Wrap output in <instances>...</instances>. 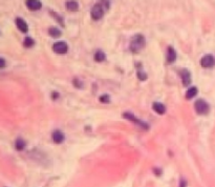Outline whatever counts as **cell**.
<instances>
[{
	"label": "cell",
	"instance_id": "cell-1",
	"mask_svg": "<svg viewBox=\"0 0 215 187\" xmlns=\"http://www.w3.org/2000/svg\"><path fill=\"white\" fill-rule=\"evenodd\" d=\"M145 46V38L142 35H136L133 39L131 40L130 43V49L133 53H139L142 51Z\"/></svg>",
	"mask_w": 215,
	"mask_h": 187
},
{
	"label": "cell",
	"instance_id": "cell-2",
	"mask_svg": "<svg viewBox=\"0 0 215 187\" xmlns=\"http://www.w3.org/2000/svg\"><path fill=\"white\" fill-rule=\"evenodd\" d=\"M103 3L104 2H100V3H97L95 7H92V17L95 19V20H99V19H101L102 17H103L105 11L108 9L109 3H107V2H105V4H103Z\"/></svg>",
	"mask_w": 215,
	"mask_h": 187
},
{
	"label": "cell",
	"instance_id": "cell-3",
	"mask_svg": "<svg viewBox=\"0 0 215 187\" xmlns=\"http://www.w3.org/2000/svg\"><path fill=\"white\" fill-rule=\"evenodd\" d=\"M194 107L197 114L200 115H205L209 112V104L205 100H203V99H198L196 102L194 103Z\"/></svg>",
	"mask_w": 215,
	"mask_h": 187
},
{
	"label": "cell",
	"instance_id": "cell-4",
	"mask_svg": "<svg viewBox=\"0 0 215 187\" xmlns=\"http://www.w3.org/2000/svg\"><path fill=\"white\" fill-rule=\"evenodd\" d=\"M53 49L55 53L57 54H60V55H63L65 54L66 52L68 51V46L67 44L64 42V41H59V42H56L53 46Z\"/></svg>",
	"mask_w": 215,
	"mask_h": 187
},
{
	"label": "cell",
	"instance_id": "cell-5",
	"mask_svg": "<svg viewBox=\"0 0 215 187\" xmlns=\"http://www.w3.org/2000/svg\"><path fill=\"white\" fill-rule=\"evenodd\" d=\"M214 63L215 60L213 56H211V55H206L200 60V64H202L203 67H212L214 65Z\"/></svg>",
	"mask_w": 215,
	"mask_h": 187
},
{
	"label": "cell",
	"instance_id": "cell-6",
	"mask_svg": "<svg viewBox=\"0 0 215 187\" xmlns=\"http://www.w3.org/2000/svg\"><path fill=\"white\" fill-rule=\"evenodd\" d=\"M123 117L125 118V119H128V120H130L132 121V122H134V123H137L140 126H143L144 128L147 129L148 128V126L145 124V123H143V122H141L140 120H137L136 117L133 116V114H130V112H124L123 114Z\"/></svg>",
	"mask_w": 215,
	"mask_h": 187
},
{
	"label": "cell",
	"instance_id": "cell-7",
	"mask_svg": "<svg viewBox=\"0 0 215 187\" xmlns=\"http://www.w3.org/2000/svg\"><path fill=\"white\" fill-rule=\"evenodd\" d=\"M16 25H17L18 30H20L22 33H26L27 31H29V26H27V23L22 18H20V17L16 18Z\"/></svg>",
	"mask_w": 215,
	"mask_h": 187
},
{
	"label": "cell",
	"instance_id": "cell-8",
	"mask_svg": "<svg viewBox=\"0 0 215 187\" xmlns=\"http://www.w3.org/2000/svg\"><path fill=\"white\" fill-rule=\"evenodd\" d=\"M181 80H183V84L185 86H188L190 82H191V74L186 68L181 71Z\"/></svg>",
	"mask_w": 215,
	"mask_h": 187
},
{
	"label": "cell",
	"instance_id": "cell-9",
	"mask_svg": "<svg viewBox=\"0 0 215 187\" xmlns=\"http://www.w3.org/2000/svg\"><path fill=\"white\" fill-rule=\"evenodd\" d=\"M41 5H42V3L40 1H38V0H29V1H26V7L31 11L40 10Z\"/></svg>",
	"mask_w": 215,
	"mask_h": 187
},
{
	"label": "cell",
	"instance_id": "cell-10",
	"mask_svg": "<svg viewBox=\"0 0 215 187\" xmlns=\"http://www.w3.org/2000/svg\"><path fill=\"white\" fill-rule=\"evenodd\" d=\"M64 139H65V136H64V134H63L62 131H60V130L54 131V134H53V140H54L55 143H58V144H60V143H62L63 141H64Z\"/></svg>",
	"mask_w": 215,
	"mask_h": 187
},
{
	"label": "cell",
	"instance_id": "cell-11",
	"mask_svg": "<svg viewBox=\"0 0 215 187\" xmlns=\"http://www.w3.org/2000/svg\"><path fill=\"white\" fill-rule=\"evenodd\" d=\"M175 59H176V53L174 49H173V48L170 46L167 51V61L169 63H172L175 61Z\"/></svg>",
	"mask_w": 215,
	"mask_h": 187
},
{
	"label": "cell",
	"instance_id": "cell-12",
	"mask_svg": "<svg viewBox=\"0 0 215 187\" xmlns=\"http://www.w3.org/2000/svg\"><path fill=\"white\" fill-rule=\"evenodd\" d=\"M153 109H154V112H158V114H159V115L165 114V112H166V107H165V105L162 103H159V102L153 103Z\"/></svg>",
	"mask_w": 215,
	"mask_h": 187
},
{
	"label": "cell",
	"instance_id": "cell-13",
	"mask_svg": "<svg viewBox=\"0 0 215 187\" xmlns=\"http://www.w3.org/2000/svg\"><path fill=\"white\" fill-rule=\"evenodd\" d=\"M66 7L70 12H77L79 9V4L77 1H67L66 2Z\"/></svg>",
	"mask_w": 215,
	"mask_h": 187
},
{
	"label": "cell",
	"instance_id": "cell-14",
	"mask_svg": "<svg viewBox=\"0 0 215 187\" xmlns=\"http://www.w3.org/2000/svg\"><path fill=\"white\" fill-rule=\"evenodd\" d=\"M197 95V89L195 86H192V87H190V89L187 90V93H186V98L187 99H191V98H193L195 97V96Z\"/></svg>",
	"mask_w": 215,
	"mask_h": 187
},
{
	"label": "cell",
	"instance_id": "cell-15",
	"mask_svg": "<svg viewBox=\"0 0 215 187\" xmlns=\"http://www.w3.org/2000/svg\"><path fill=\"white\" fill-rule=\"evenodd\" d=\"M48 34L52 36V37L54 38H58L61 36V31H60L59 29H57V27H51V29L48 30Z\"/></svg>",
	"mask_w": 215,
	"mask_h": 187
},
{
	"label": "cell",
	"instance_id": "cell-16",
	"mask_svg": "<svg viewBox=\"0 0 215 187\" xmlns=\"http://www.w3.org/2000/svg\"><path fill=\"white\" fill-rule=\"evenodd\" d=\"M25 145L26 144H25V142H24V140L21 139V138H18L17 140H16V142H15V147H16V149H17V150L24 149Z\"/></svg>",
	"mask_w": 215,
	"mask_h": 187
},
{
	"label": "cell",
	"instance_id": "cell-17",
	"mask_svg": "<svg viewBox=\"0 0 215 187\" xmlns=\"http://www.w3.org/2000/svg\"><path fill=\"white\" fill-rule=\"evenodd\" d=\"M106 59V55L103 53L102 51H98L97 53L95 54V60L97 62H102Z\"/></svg>",
	"mask_w": 215,
	"mask_h": 187
},
{
	"label": "cell",
	"instance_id": "cell-18",
	"mask_svg": "<svg viewBox=\"0 0 215 187\" xmlns=\"http://www.w3.org/2000/svg\"><path fill=\"white\" fill-rule=\"evenodd\" d=\"M23 44H24V46H26V48H31V46L35 44V41L33 40L31 37H26L25 39H24Z\"/></svg>",
	"mask_w": 215,
	"mask_h": 187
},
{
	"label": "cell",
	"instance_id": "cell-19",
	"mask_svg": "<svg viewBox=\"0 0 215 187\" xmlns=\"http://www.w3.org/2000/svg\"><path fill=\"white\" fill-rule=\"evenodd\" d=\"M137 78H139L140 80H146V79H147V75H146L144 71H137Z\"/></svg>",
	"mask_w": 215,
	"mask_h": 187
},
{
	"label": "cell",
	"instance_id": "cell-20",
	"mask_svg": "<svg viewBox=\"0 0 215 187\" xmlns=\"http://www.w3.org/2000/svg\"><path fill=\"white\" fill-rule=\"evenodd\" d=\"M100 101H101V102H103V103L109 102V96H107V95L101 96V97H100Z\"/></svg>",
	"mask_w": 215,
	"mask_h": 187
},
{
	"label": "cell",
	"instance_id": "cell-21",
	"mask_svg": "<svg viewBox=\"0 0 215 187\" xmlns=\"http://www.w3.org/2000/svg\"><path fill=\"white\" fill-rule=\"evenodd\" d=\"M5 65H7V62H5V60L0 57V68L5 67Z\"/></svg>",
	"mask_w": 215,
	"mask_h": 187
},
{
	"label": "cell",
	"instance_id": "cell-22",
	"mask_svg": "<svg viewBox=\"0 0 215 187\" xmlns=\"http://www.w3.org/2000/svg\"><path fill=\"white\" fill-rule=\"evenodd\" d=\"M187 186V182L186 180H184V179H181V186L180 187H186Z\"/></svg>",
	"mask_w": 215,
	"mask_h": 187
},
{
	"label": "cell",
	"instance_id": "cell-23",
	"mask_svg": "<svg viewBox=\"0 0 215 187\" xmlns=\"http://www.w3.org/2000/svg\"><path fill=\"white\" fill-rule=\"evenodd\" d=\"M74 84H76V85H77V86H78V87H81V84L79 83V82H78V80H77V79H76V80H74Z\"/></svg>",
	"mask_w": 215,
	"mask_h": 187
}]
</instances>
